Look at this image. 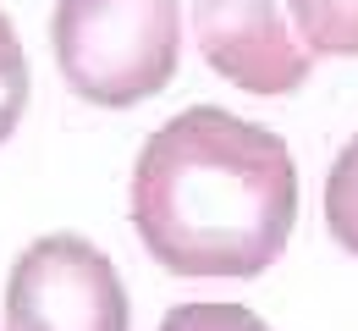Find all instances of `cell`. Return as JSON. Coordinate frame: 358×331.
Wrapping results in <instances>:
<instances>
[{
  "label": "cell",
  "instance_id": "6da1fadb",
  "mask_svg": "<svg viewBox=\"0 0 358 331\" xmlns=\"http://www.w3.org/2000/svg\"><path fill=\"white\" fill-rule=\"evenodd\" d=\"M127 216L171 276H259L298 227V160L259 122L187 105L143 139Z\"/></svg>",
  "mask_w": 358,
  "mask_h": 331
},
{
  "label": "cell",
  "instance_id": "7a4b0ae2",
  "mask_svg": "<svg viewBox=\"0 0 358 331\" xmlns=\"http://www.w3.org/2000/svg\"><path fill=\"white\" fill-rule=\"evenodd\" d=\"M50 55L61 66V83L83 105L133 111L177 78L182 6L177 0H55Z\"/></svg>",
  "mask_w": 358,
  "mask_h": 331
},
{
  "label": "cell",
  "instance_id": "3957f363",
  "mask_svg": "<svg viewBox=\"0 0 358 331\" xmlns=\"http://www.w3.org/2000/svg\"><path fill=\"white\" fill-rule=\"evenodd\" d=\"M6 331H133L116 260L78 232L34 237L6 271Z\"/></svg>",
  "mask_w": 358,
  "mask_h": 331
},
{
  "label": "cell",
  "instance_id": "277c9868",
  "mask_svg": "<svg viewBox=\"0 0 358 331\" xmlns=\"http://www.w3.org/2000/svg\"><path fill=\"white\" fill-rule=\"evenodd\" d=\"M193 34L210 72L243 94H292L314 72L309 45L292 34L287 0H193Z\"/></svg>",
  "mask_w": 358,
  "mask_h": 331
},
{
  "label": "cell",
  "instance_id": "5b68a950",
  "mask_svg": "<svg viewBox=\"0 0 358 331\" xmlns=\"http://www.w3.org/2000/svg\"><path fill=\"white\" fill-rule=\"evenodd\" d=\"M287 17L309 55H358V0H287Z\"/></svg>",
  "mask_w": 358,
  "mask_h": 331
},
{
  "label": "cell",
  "instance_id": "8992f818",
  "mask_svg": "<svg viewBox=\"0 0 358 331\" xmlns=\"http://www.w3.org/2000/svg\"><path fill=\"white\" fill-rule=\"evenodd\" d=\"M325 227L358 260V133L348 139V149L336 155V166L325 177Z\"/></svg>",
  "mask_w": 358,
  "mask_h": 331
},
{
  "label": "cell",
  "instance_id": "52a82bcc",
  "mask_svg": "<svg viewBox=\"0 0 358 331\" xmlns=\"http://www.w3.org/2000/svg\"><path fill=\"white\" fill-rule=\"evenodd\" d=\"M28 94H34V72H28V55H22V39L0 6V143L17 133L22 111H28Z\"/></svg>",
  "mask_w": 358,
  "mask_h": 331
},
{
  "label": "cell",
  "instance_id": "ba28073f",
  "mask_svg": "<svg viewBox=\"0 0 358 331\" xmlns=\"http://www.w3.org/2000/svg\"><path fill=\"white\" fill-rule=\"evenodd\" d=\"M160 331H270V326L243 304H177V309H166Z\"/></svg>",
  "mask_w": 358,
  "mask_h": 331
}]
</instances>
